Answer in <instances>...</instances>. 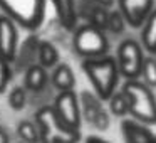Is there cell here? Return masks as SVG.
Masks as SVG:
<instances>
[{
  "label": "cell",
  "instance_id": "1",
  "mask_svg": "<svg viewBox=\"0 0 156 143\" xmlns=\"http://www.w3.org/2000/svg\"><path fill=\"white\" fill-rule=\"evenodd\" d=\"M82 69H84L87 79L91 81L96 96L101 101L111 99L112 94L116 93V86H118L119 76H121L116 57L104 56V57L96 59H84Z\"/></svg>",
  "mask_w": 156,
  "mask_h": 143
},
{
  "label": "cell",
  "instance_id": "2",
  "mask_svg": "<svg viewBox=\"0 0 156 143\" xmlns=\"http://www.w3.org/2000/svg\"><path fill=\"white\" fill-rule=\"evenodd\" d=\"M129 105V115L139 123L154 125L156 123V96L151 88L136 79L126 81L121 89Z\"/></svg>",
  "mask_w": 156,
  "mask_h": 143
},
{
  "label": "cell",
  "instance_id": "3",
  "mask_svg": "<svg viewBox=\"0 0 156 143\" xmlns=\"http://www.w3.org/2000/svg\"><path fill=\"white\" fill-rule=\"evenodd\" d=\"M35 125L41 133V143H77L81 140V131L66 126L54 106H42L35 113Z\"/></svg>",
  "mask_w": 156,
  "mask_h": 143
},
{
  "label": "cell",
  "instance_id": "4",
  "mask_svg": "<svg viewBox=\"0 0 156 143\" xmlns=\"http://www.w3.org/2000/svg\"><path fill=\"white\" fill-rule=\"evenodd\" d=\"M0 10L17 25L35 31L45 15V0H0Z\"/></svg>",
  "mask_w": 156,
  "mask_h": 143
},
{
  "label": "cell",
  "instance_id": "5",
  "mask_svg": "<svg viewBox=\"0 0 156 143\" xmlns=\"http://www.w3.org/2000/svg\"><path fill=\"white\" fill-rule=\"evenodd\" d=\"M74 51L84 59L104 57L109 51V41L104 31L86 24L79 27L74 34Z\"/></svg>",
  "mask_w": 156,
  "mask_h": 143
},
{
  "label": "cell",
  "instance_id": "6",
  "mask_svg": "<svg viewBox=\"0 0 156 143\" xmlns=\"http://www.w3.org/2000/svg\"><path fill=\"white\" fill-rule=\"evenodd\" d=\"M116 61H118V68L121 76H124L128 81H133L138 76H141L143 69V46L136 42L134 39H126L119 44L118 51H116Z\"/></svg>",
  "mask_w": 156,
  "mask_h": 143
},
{
  "label": "cell",
  "instance_id": "7",
  "mask_svg": "<svg viewBox=\"0 0 156 143\" xmlns=\"http://www.w3.org/2000/svg\"><path fill=\"white\" fill-rule=\"evenodd\" d=\"M54 109L66 126L79 131V126H81V106H79V98L74 91L59 93L54 101Z\"/></svg>",
  "mask_w": 156,
  "mask_h": 143
},
{
  "label": "cell",
  "instance_id": "8",
  "mask_svg": "<svg viewBox=\"0 0 156 143\" xmlns=\"http://www.w3.org/2000/svg\"><path fill=\"white\" fill-rule=\"evenodd\" d=\"M118 5L126 24L134 29L143 27L154 10V0H118Z\"/></svg>",
  "mask_w": 156,
  "mask_h": 143
},
{
  "label": "cell",
  "instance_id": "9",
  "mask_svg": "<svg viewBox=\"0 0 156 143\" xmlns=\"http://www.w3.org/2000/svg\"><path fill=\"white\" fill-rule=\"evenodd\" d=\"M17 24L7 15H0V56L9 62L15 61L17 56Z\"/></svg>",
  "mask_w": 156,
  "mask_h": 143
},
{
  "label": "cell",
  "instance_id": "10",
  "mask_svg": "<svg viewBox=\"0 0 156 143\" xmlns=\"http://www.w3.org/2000/svg\"><path fill=\"white\" fill-rule=\"evenodd\" d=\"M121 128L126 143H156V136L151 133V130L136 119H124Z\"/></svg>",
  "mask_w": 156,
  "mask_h": 143
},
{
  "label": "cell",
  "instance_id": "11",
  "mask_svg": "<svg viewBox=\"0 0 156 143\" xmlns=\"http://www.w3.org/2000/svg\"><path fill=\"white\" fill-rule=\"evenodd\" d=\"M39 44H41L39 39L34 37V35H30V37L24 42L20 52L15 56V61H14L17 71H22V69L27 71L29 68H32V66L35 64L34 59L39 57Z\"/></svg>",
  "mask_w": 156,
  "mask_h": 143
},
{
  "label": "cell",
  "instance_id": "12",
  "mask_svg": "<svg viewBox=\"0 0 156 143\" xmlns=\"http://www.w3.org/2000/svg\"><path fill=\"white\" fill-rule=\"evenodd\" d=\"M47 81H49L47 69H44L41 64H34L24 74V88L35 93V94L44 91L45 86H47Z\"/></svg>",
  "mask_w": 156,
  "mask_h": 143
},
{
  "label": "cell",
  "instance_id": "13",
  "mask_svg": "<svg viewBox=\"0 0 156 143\" xmlns=\"http://www.w3.org/2000/svg\"><path fill=\"white\" fill-rule=\"evenodd\" d=\"M55 7L57 17L61 24L66 29L72 31L77 25V9H76V0H52Z\"/></svg>",
  "mask_w": 156,
  "mask_h": 143
},
{
  "label": "cell",
  "instance_id": "14",
  "mask_svg": "<svg viewBox=\"0 0 156 143\" xmlns=\"http://www.w3.org/2000/svg\"><path fill=\"white\" fill-rule=\"evenodd\" d=\"M52 86L59 89V93L74 91L76 76L72 72V68L69 64H57L52 72Z\"/></svg>",
  "mask_w": 156,
  "mask_h": 143
},
{
  "label": "cell",
  "instance_id": "15",
  "mask_svg": "<svg viewBox=\"0 0 156 143\" xmlns=\"http://www.w3.org/2000/svg\"><path fill=\"white\" fill-rule=\"evenodd\" d=\"M81 103H82V113H84L86 119H87L91 125H94V121L98 119V116L104 111L102 108V101L98 98V96L91 94V93L84 91L81 94Z\"/></svg>",
  "mask_w": 156,
  "mask_h": 143
},
{
  "label": "cell",
  "instance_id": "16",
  "mask_svg": "<svg viewBox=\"0 0 156 143\" xmlns=\"http://www.w3.org/2000/svg\"><path fill=\"white\" fill-rule=\"evenodd\" d=\"M141 44L143 49H146L149 54H156V9L143 25Z\"/></svg>",
  "mask_w": 156,
  "mask_h": 143
},
{
  "label": "cell",
  "instance_id": "17",
  "mask_svg": "<svg viewBox=\"0 0 156 143\" xmlns=\"http://www.w3.org/2000/svg\"><path fill=\"white\" fill-rule=\"evenodd\" d=\"M59 62V52L49 41H41L39 44V64L44 69H51Z\"/></svg>",
  "mask_w": 156,
  "mask_h": 143
},
{
  "label": "cell",
  "instance_id": "18",
  "mask_svg": "<svg viewBox=\"0 0 156 143\" xmlns=\"http://www.w3.org/2000/svg\"><path fill=\"white\" fill-rule=\"evenodd\" d=\"M17 133L22 143H41V133L35 121H29V119L20 121L17 126Z\"/></svg>",
  "mask_w": 156,
  "mask_h": 143
},
{
  "label": "cell",
  "instance_id": "19",
  "mask_svg": "<svg viewBox=\"0 0 156 143\" xmlns=\"http://www.w3.org/2000/svg\"><path fill=\"white\" fill-rule=\"evenodd\" d=\"M143 82L148 88H156V57L154 56H148L143 61V69H141Z\"/></svg>",
  "mask_w": 156,
  "mask_h": 143
},
{
  "label": "cell",
  "instance_id": "20",
  "mask_svg": "<svg viewBox=\"0 0 156 143\" xmlns=\"http://www.w3.org/2000/svg\"><path fill=\"white\" fill-rule=\"evenodd\" d=\"M108 17H109V12L106 10L104 7L101 5H92V9L89 10V24L94 25V27L101 29V31H106V25H108Z\"/></svg>",
  "mask_w": 156,
  "mask_h": 143
},
{
  "label": "cell",
  "instance_id": "21",
  "mask_svg": "<svg viewBox=\"0 0 156 143\" xmlns=\"http://www.w3.org/2000/svg\"><path fill=\"white\" fill-rule=\"evenodd\" d=\"M109 109L114 116H124L129 113V105L122 91H116L112 98L109 99Z\"/></svg>",
  "mask_w": 156,
  "mask_h": 143
},
{
  "label": "cell",
  "instance_id": "22",
  "mask_svg": "<svg viewBox=\"0 0 156 143\" xmlns=\"http://www.w3.org/2000/svg\"><path fill=\"white\" fill-rule=\"evenodd\" d=\"M124 27H126V20H124V17H122L121 12H119V10H112V12H109L106 31L112 32V34H122Z\"/></svg>",
  "mask_w": 156,
  "mask_h": 143
},
{
  "label": "cell",
  "instance_id": "23",
  "mask_svg": "<svg viewBox=\"0 0 156 143\" xmlns=\"http://www.w3.org/2000/svg\"><path fill=\"white\" fill-rule=\"evenodd\" d=\"M9 105L12 106L14 109H22L25 108V105H27V94H25V88H22V86H17V88H14L10 91V94H9Z\"/></svg>",
  "mask_w": 156,
  "mask_h": 143
},
{
  "label": "cell",
  "instance_id": "24",
  "mask_svg": "<svg viewBox=\"0 0 156 143\" xmlns=\"http://www.w3.org/2000/svg\"><path fill=\"white\" fill-rule=\"evenodd\" d=\"M12 79V69H10V62L5 61L0 56V93H4L7 89L9 82Z\"/></svg>",
  "mask_w": 156,
  "mask_h": 143
},
{
  "label": "cell",
  "instance_id": "25",
  "mask_svg": "<svg viewBox=\"0 0 156 143\" xmlns=\"http://www.w3.org/2000/svg\"><path fill=\"white\" fill-rule=\"evenodd\" d=\"M94 126H96L98 130H101V131L108 130V126H109V116H108V113H106V109L98 116V119L94 121Z\"/></svg>",
  "mask_w": 156,
  "mask_h": 143
},
{
  "label": "cell",
  "instance_id": "26",
  "mask_svg": "<svg viewBox=\"0 0 156 143\" xmlns=\"http://www.w3.org/2000/svg\"><path fill=\"white\" fill-rule=\"evenodd\" d=\"M0 143H10V136L5 131L4 126H0Z\"/></svg>",
  "mask_w": 156,
  "mask_h": 143
},
{
  "label": "cell",
  "instance_id": "27",
  "mask_svg": "<svg viewBox=\"0 0 156 143\" xmlns=\"http://www.w3.org/2000/svg\"><path fill=\"white\" fill-rule=\"evenodd\" d=\"M98 5H101V7L108 9V7H112L114 5V0H94Z\"/></svg>",
  "mask_w": 156,
  "mask_h": 143
},
{
  "label": "cell",
  "instance_id": "28",
  "mask_svg": "<svg viewBox=\"0 0 156 143\" xmlns=\"http://www.w3.org/2000/svg\"><path fill=\"white\" fill-rule=\"evenodd\" d=\"M86 143H109V141H106V140L99 138V136H89V138L86 140Z\"/></svg>",
  "mask_w": 156,
  "mask_h": 143
},
{
  "label": "cell",
  "instance_id": "29",
  "mask_svg": "<svg viewBox=\"0 0 156 143\" xmlns=\"http://www.w3.org/2000/svg\"><path fill=\"white\" fill-rule=\"evenodd\" d=\"M20 143H22V141H20Z\"/></svg>",
  "mask_w": 156,
  "mask_h": 143
}]
</instances>
